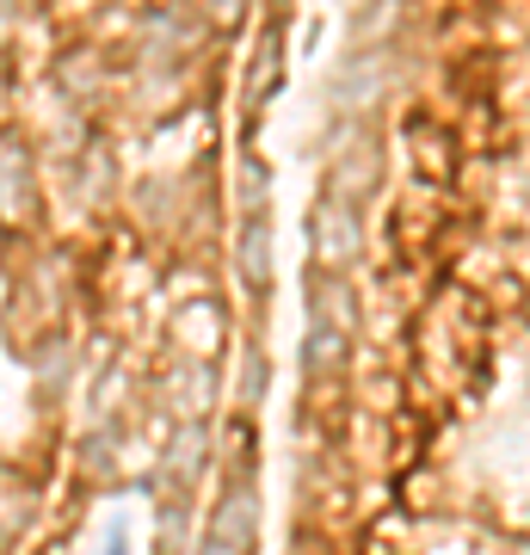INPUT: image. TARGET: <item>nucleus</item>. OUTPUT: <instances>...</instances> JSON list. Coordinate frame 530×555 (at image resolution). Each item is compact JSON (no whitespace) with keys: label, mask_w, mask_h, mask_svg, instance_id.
Returning a JSON list of instances; mask_svg holds the SVG:
<instances>
[{"label":"nucleus","mask_w":530,"mask_h":555,"mask_svg":"<svg viewBox=\"0 0 530 555\" xmlns=\"http://www.w3.org/2000/svg\"><path fill=\"white\" fill-rule=\"evenodd\" d=\"M235 259H241V284L266 297L272 284V185H266V167L254 155L241 160V241H235Z\"/></svg>","instance_id":"obj_1"},{"label":"nucleus","mask_w":530,"mask_h":555,"mask_svg":"<svg viewBox=\"0 0 530 555\" xmlns=\"http://www.w3.org/2000/svg\"><path fill=\"white\" fill-rule=\"evenodd\" d=\"M309 235H314V259H321V272L346 278V266H358L364 259V210H358V198H346V192H321V204H314L309 217Z\"/></svg>","instance_id":"obj_2"},{"label":"nucleus","mask_w":530,"mask_h":555,"mask_svg":"<svg viewBox=\"0 0 530 555\" xmlns=\"http://www.w3.org/2000/svg\"><path fill=\"white\" fill-rule=\"evenodd\" d=\"M254 531H259V506H254V481L229 476L210 531H204V555H254Z\"/></svg>","instance_id":"obj_3"},{"label":"nucleus","mask_w":530,"mask_h":555,"mask_svg":"<svg viewBox=\"0 0 530 555\" xmlns=\"http://www.w3.org/2000/svg\"><path fill=\"white\" fill-rule=\"evenodd\" d=\"M309 327L314 334H334V339H352L358 315H352V291H346V278L309 272Z\"/></svg>","instance_id":"obj_4"},{"label":"nucleus","mask_w":530,"mask_h":555,"mask_svg":"<svg viewBox=\"0 0 530 555\" xmlns=\"http://www.w3.org/2000/svg\"><path fill=\"white\" fill-rule=\"evenodd\" d=\"M197 469H204V426H185L173 438V481H167V494H173V513L185 506V494L197 488Z\"/></svg>","instance_id":"obj_5"},{"label":"nucleus","mask_w":530,"mask_h":555,"mask_svg":"<svg viewBox=\"0 0 530 555\" xmlns=\"http://www.w3.org/2000/svg\"><path fill=\"white\" fill-rule=\"evenodd\" d=\"M31 204V167H25V149L0 142V217H25Z\"/></svg>","instance_id":"obj_6"}]
</instances>
